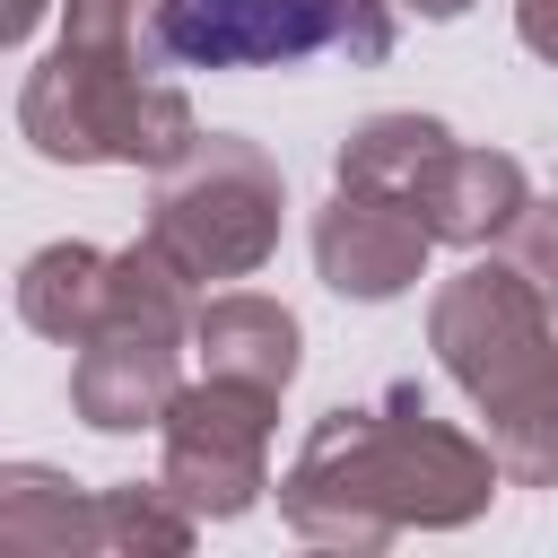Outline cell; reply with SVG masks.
Returning <instances> with one entry per match:
<instances>
[{"label":"cell","mask_w":558,"mask_h":558,"mask_svg":"<svg viewBox=\"0 0 558 558\" xmlns=\"http://www.w3.org/2000/svg\"><path fill=\"white\" fill-rule=\"evenodd\" d=\"M506 488V462L488 436L453 427L427 410L418 384H384L375 401H340L305 427L288 480H279V523L314 549H392L401 532H462L488 514Z\"/></svg>","instance_id":"obj_1"},{"label":"cell","mask_w":558,"mask_h":558,"mask_svg":"<svg viewBox=\"0 0 558 558\" xmlns=\"http://www.w3.org/2000/svg\"><path fill=\"white\" fill-rule=\"evenodd\" d=\"M427 349L471 392L506 488H558V305L514 262H471L427 296Z\"/></svg>","instance_id":"obj_2"},{"label":"cell","mask_w":558,"mask_h":558,"mask_svg":"<svg viewBox=\"0 0 558 558\" xmlns=\"http://www.w3.org/2000/svg\"><path fill=\"white\" fill-rule=\"evenodd\" d=\"M17 131L44 166H148V174H166L201 140V113L140 52L52 44L17 87Z\"/></svg>","instance_id":"obj_3"},{"label":"cell","mask_w":558,"mask_h":558,"mask_svg":"<svg viewBox=\"0 0 558 558\" xmlns=\"http://www.w3.org/2000/svg\"><path fill=\"white\" fill-rule=\"evenodd\" d=\"M192 279L140 235L113 253L105 279V314L70 357V410L96 436H140L174 410L183 392V349H192Z\"/></svg>","instance_id":"obj_4"},{"label":"cell","mask_w":558,"mask_h":558,"mask_svg":"<svg viewBox=\"0 0 558 558\" xmlns=\"http://www.w3.org/2000/svg\"><path fill=\"white\" fill-rule=\"evenodd\" d=\"M279 218H288V174L262 140L235 131H201L148 192V244L192 279V288H227L253 279L279 253Z\"/></svg>","instance_id":"obj_5"},{"label":"cell","mask_w":558,"mask_h":558,"mask_svg":"<svg viewBox=\"0 0 558 558\" xmlns=\"http://www.w3.org/2000/svg\"><path fill=\"white\" fill-rule=\"evenodd\" d=\"M270 418L279 401L253 384H183L174 410L157 418V480L201 514V523H235L262 506L270 488Z\"/></svg>","instance_id":"obj_6"},{"label":"cell","mask_w":558,"mask_h":558,"mask_svg":"<svg viewBox=\"0 0 558 558\" xmlns=\"http://www.w3.org/2000/svg\"><path fill=\"white\" fill-rule=\"evenodd\" d=\"M157 52L174 70H288L340 52V0H157Z\"/></svg>","instance_id":"obj_7"},{"label":"cell","mask_w":558,"mask_h":558,"mask_svg":"<svg viewBox=\"0 0 558 558\" xmlns=\"http://www.w3.org/2000/svg\"><path fill=\"white\" fill-rule=\"evenodd\" d=\"M427 218L392 192H349L331 183V201L314 209V279L349 305H384V296H410L427 279Z\"/></svg>","instance_id":"obj_8"},{"label":"cell","mask_w":558,"mask_h":558,"mask_svg":"<svg viewBox=\"0 0 558 558\" xmlns=\"http://www.w3.org/2000/svg\"><path fill=\"white\" fill-rule=\"evenodd\" d=\"M192 357H201V375L253 384V392L279 401L296 384V366H305V323L279 296H262V288H218L192 314Z\"/></svg>","instance_id":"obj_9"},{"label":"cell","mask_w":558,"mask_h":558,"mask_svg":"<svg viewBox=\"0 0 558 558\" xmlns=\"http://www.w3.org/2000/svg\"><path fill=\"white\" fill-rule=\"evenodd\" d=\"M532 201V174H523V157H506V148H445L436 166H427V183H418V218H427V235L436 244H497L506 227H514V209Z\"/></svg>","instance_id":"obj_10"},{"label":"cell","mask_w":558,"mask_h":558,"mask_svg":"<svg viewBox=\"0 0 558 558\" xmlns=\"http://www.w3.org/2000/svg\"><path fill=\"white\" fill-rule=\"evenodd\" d=\"M445 148H453V131H445L436 113H366V122L340 131V148H331V183L418 201V183H427V166H436Z\"/></svg>","instance_id":"obj_11"},{"label":"cell","mask_w":558,"mask_h":558,"mask_svg":"<svg viewBox=\"0 0 558 558\" xmlns=\"http://www.w3.org/2000/svg\"><path fill=\"white\" fill-rule=\"evenodd\" d=\"M105 279H113V253L61 235V244L26 253V270H17V323L61 340V349H78L96 331V314H105Z\"/></svg>","instance_id":"obj_12"},{"label":"cell","mask_w":558,"mask_h":558,"mask_svg":"<svg viewBox=\"0 0 558 558\" xmlns=\"http://www.w3.org/2000/svg\"><path fill=\"white\" fill-rule=\"evenodd\" d=\"M0 549L9 558H87V488L44 462H9L0 471Z\"/></svg>","instance_id":"obj_13"},{"label":"cell","mask_w":558,"mask_h":558,"mask_svg":"<svg viewBox=\"0 0 558 558\" xmlns=\"http://www.w3.org/2000/svg\"><path fill=\"white\" fill-rule=\"evenodd\" d=\"M192 532H201V514L166 480L87 488V558H183Z\"/></svg>","instance_id":"obj_14"},{"label":"cell","mask_w":558,"mask_h":558,"mask_svg":"<svg viewBox=\"0 0 558 558\" xmlns=\"http://www.w3.org/2000/svg\"><path fill=\"white\" fill-rule=\"evenodd\" d=\"M61 44L166 61V52H157V0H61Z\"/></svg>","instance_id":"obj_15"},{"label":"cell","mask_w":558,"mask_h":558,"mask_svg":"<svg viewBox=\"0 0 558 558\" xmlns=\"http://www.w3.org/2000/svg\"><path fill=\"white\" fill-rule=\"evenodd\" d=\"M497 262H514V270L558 305V201H523L514 227L497 235Z\"/></svg>","instance_id":"obj_16"},{"label":"cell","mask_w":558,"mask_h":558,"mask_svg":"<svg viewBox=\"0 0 558 558\" xmlns=\"http://www.w3.org/2000/svg\"><path fill=\"white\" fill-rule=\"evenodd\" d=\"M514 35H523V52H532V61H549V70H558V0H514Z\"/></svg>","instance_id":"obj_17"},{"label":"cell","mask_w":558,"mask_h":558,"mask_svg":"<svg viewBox=\"0 0 558 558\" xmlns=\"http://www.w3.org/2000/svg\"><path fill=\"white\" fill-rule=\"evenodd\" d=\"M44 9H52V0H9V17H0V35H9V44H26V35L44 26Z\"/></svg>","instance_id":"obj_18"},{"label":"cell","mask_w":558,"mask_h":558,"mask_svg":"<svg viewBox=\"0 0 558 558\" xmlns=\"http://www.w3.org/2000/svg\"><path fill=\"white\" fill-rule=\"evenodd\" d=\"M401 9H418V17H427V26H445V17H462V9H471V0H401Z\"/></svg>","instance_id":"obj_19"}]
</instances>
